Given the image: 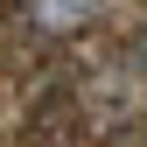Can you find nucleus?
Wrapping results in <instances>:
<instances>
[{
  "instance_id": "obj_1",
  "label": "nucleus",
  "mask_w": 147,
  "mask_h": 147,
  "mask_svg": "<svg viewBox=\"0 0 147 147\" xmlns=\"http://www.w3.org/2000/svg\"><path fill=\"white\" fill-rule=\"evenodd\" d=\"M91 14H98V0H28V21H35V28H49V35L84 28Z\"/></svg>"
},
{
  "instance_id": "obj_3",
  "label": "nucleus",
  "mask_w": 147,
  "mask_h": 147,
  "mask_svg": "<svg viewBox=\"0 0 147 147\" xmlns=\"http://www.w3.org/2000/svg\"><path fill=\"white\" fill-rule=\"evenodd\" d=\"M0 7H7V0H0Z\"/></svg>"
},
{
  "instance_id": "obj_2",
  "label": "nucleus",
  "mask_w": 147,
  "mask_h": 147,
  "mask_svg": "<svg viewBox=\"0 0 147 147\" xmlns=\"http://www.w3.org/2000/svg\"><path fill=\"white\" fill-rule=\"evenodd\" d=\"M140 56H147V35H140Z\"/></svg>"
}]
</instances>
